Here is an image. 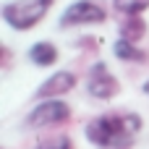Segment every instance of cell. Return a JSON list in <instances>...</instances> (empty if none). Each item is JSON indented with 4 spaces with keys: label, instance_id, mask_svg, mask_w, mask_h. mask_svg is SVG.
<instances>
[{
    "label": "cell",
    "instance_id": "obj_1",
    "mask_svg": "<svg viewBox=\"0 0 149 149\" xmlns=\"http://www.w3.org/2000/svg\"><path fill=\"white\" fill-rule=\"evenodd\" d=\"M139 128V115H100L86 126V139L100 149H128Z\"/></svg>",
    "mask_w": 149,
    "mask_h": 149
},
{
    "label": "cell",
    "instance_id": "obj_2",
    "mask_svg": "<svg viewBox=\"0 0 149 149\" xmlns=\"http://www.w3.org/2000/svg\"><path fill=\"white\" fill-rule=\"evenodd\" d=\"M52 0H13L3 5V21L16 31H26L37 26V21L50 10Z\"/></svg>",
    "mask_w": 149,
    "mask_h": 149
},
{
    "label": "cell",
    "instance_id": "obj_3",
    "mask_svg": "<svg viewBox=\"0 0 149 149\" xmlns=\"http://www.w3.org/2000/svg\"><path fill=\"white\" fill-rule=\"evenodd\" d=\"M71 118V107L63 100H42L26 118L29 128H47V126H58L63 120Z\"/></svg>",
    "mask_w": 149,
    "mask_h": 149
},
{
    "label": "cell",
    "instance_id": "obj_4",
    "mask_svg": "<svg viewBox=\"0 0 149 149\" xmlns=\"http://www.w3.org/2000/svg\"><path fill=\"white\" fill-rule=\"evenodd\" d=\"M107 13L102 5H97L94 0H79V3H71L63 16H60V26H81V24H100L105 21Z\"/></svg>",
    "mask_w": 149,
    "mask_h": 149
},
{
    "label": "cell",
    "instance_id": "obj_5",
    "mask_svg": "<svg viewBox=\"0 0 149 149\" xmlns=\"http://www.w3.org/2000/svg\"><path fill=\"white\" fill-rule=\"evenodd\" d=\"M86 89H89V94L97 97V100H113L120 86H118V79L105 68V63H97V65L92 68V73H89Z\"/></svg>",
    "mask_w": 149,
    "mask_h": 149
},
{
    "label": "cell",
    "instance_id": "obj_6",
    "mask_svg": "<svg viewBox=\"0 0 149 149\" xmlns=\"http://www.w3.org/2000/svg\"><path fill=\"white\" fill-rule=\"evenodd\" d=\"M73 86H76V76H73L71 71H58L55 76H50V79L39 86L37 97H42V100H55L58 94H65V92H71Z\"/></svg>",
    "mask_w": 149,
    "mask_h": 149
},
{
    "label": "cell",
    "instance_id": "obj_7",
    "mask_svg": "<svg viewBox=\"0 0 149 149\" xmlns=\"http://www.w3.org/2000/svg\"><path fill=\"white\" fill-rule=\"evenodd\" d=\"M29 60L34 63V65H52L55 60H58V50H55V45L52 42H37V45H31V50H29Z\"/></svg>",
    "mask_w": 149,
    "mask_h": 149
},
{
    "label": "cell",
    "instance_id": "obj_8",
    "mask_svg": "<svg viewBox=\"0 0 149 149\" xmlns=\"http://www.w3.org/2000/svg\"><path fill=\"white\" fill-rule=\"evenodd\" d=\"M113 52H115V58H120V60H126V63H141V60H147V52L139 50L134 42L123 39V37L113 45Z\"/></svg>",
    "mask_w": 149,
    "mask_h": 149
},
{
    "label": "cell",
    "instance_id": "obj_9",
    "mask_svg": "<svg viewBox=\"0 0 149 149\" xmlns=\"http://www.w3.org/2000/svg\"><path fill=\"white\" fill-rule=\"evenodd\" d=\"M144 31H147V24H144L139 16H131V18H126V21L120 24V37L128 39V42H139V39L144 37Z\"/></svg>",
    "mask_w": 149,
    "mask_h": 149
},
{
    "label": "cell",
    "instance_id": "obj_10",
    "mask_svg": "<svg viewBox=\"0 0 149 149\" xmlns=\"http://www.w3.org/2000/svg\"><path fill=\"white\" fill-rule=\"evenodd\" d=\"M113 3H115V8H118L120 13H126V16H139L141 10L149 8V0H113Z\"/></svg>",
    "mask_w": 149,
    "mask_h": 149
},
{
    "label": "cell",
    "instance_id": "obj_11",
    "mask_svg": "<svg viewBox=\"0 0 149 149\" xmlns=\"http://www.w3.org/2000/svg\"><path fill=\"white\" fill-rule=\"evenodd\" d=\"M34 149H73V144H71L68 136H55V139H47V141L37 144Z\"/></svg>",
    "mask_w": 149,
    "mask_h": 149
},
{
    "label": "cell",
    "instance_id": "obj_12",
    "mask_svg": "<svg viewBox=\"0 0 149 149\" xmlns=\"http://www.w3.org/2000/svg\"><path fill=\"white\" fill-rule=\"evenodd\" d=\"M144 92H147V94H149V81H147V84H144Z\"/></svg>",
    "mask_w": 149,
    "mask_h": 149
}]
</instances>
